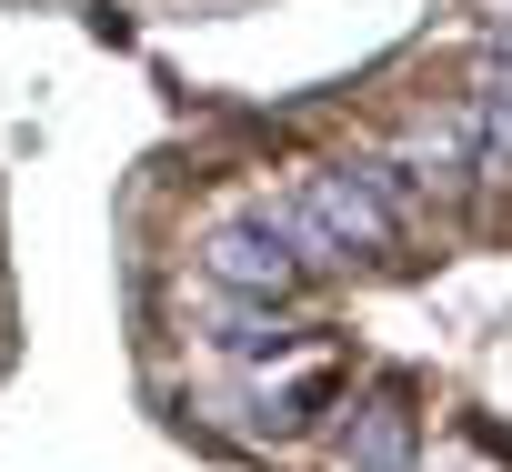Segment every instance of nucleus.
<instances>
[{"label": "nucleus", "mask_w": 512, "mask_h": 472, "mask_svg": "<svg viewBox=\"0 0 512 472\" xmlns=\"http://www.w3.org/2000/svg\"><path fill=\"white\" fill-rule=\"evenodd\" d=\"M332 462H342V472H412V412H402V402H362V422L342 432Z\"/></svg>", "instance_id": "obj_4"}, {"label": "nucleus", "mask_w": 512, "mask_h": 472, "mask_svg": "<svg viewBox=\"0 0 512 472\" xmlns=\"http://www.w3.org/2000/svg\"><path fill=\"white\" fill-rule=\"evenodd\" d=\"M462 121H472V191L512 181V61H482V71H472Z\"/></svg>", "instance_id": "obj_3"}, {"label": "nucleus", "mask_w": 512, "mask_h": 472, "mask_svg": "<svg viewBox=\"0 0 512 472\" xmlns=\"http://www.w3.org/2000/svg\"><path fill=\"white\" fill-rule=\"evenodd\" d=\"M201 282H211V292H241V302H302V292H312L302 252L282 242L262 211H241V221H211V231H201Z\"/></svg>", "instance_id": "obj_2"}, {"label": "nucleus", "mask_w": 512, "mask_h": 472, "mask_svg": "<svg viewBox=\"0 0 512 472\" xmlns=\"http://www.w3.org/2000/svg\"><path fill=\"white\" fill-rule=\"evenodd\" d=\"M292 201L312 211L332 272H392V262H412V231H402V211L372 191V171H362V161H322V171H302V181H292Z\"/></svg>", "instance_id": "obj_1"}]
</instances>
